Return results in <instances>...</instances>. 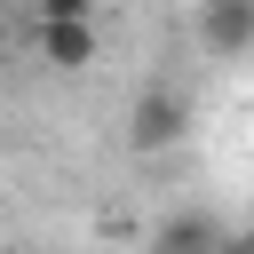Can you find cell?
<instances>
[{"label":"cell","instance_id":"6da1fadb","mask_svg":"<svg viewBox=\"0 0 254 254\" xmlns=\"http://www.w3.org/2000/svg\"><path fill=\"white\" fill-rule=\"evenodd\" d=\"M190 127H198V103H190V87H175V79H151V87L127 103V151H135V159H159V151L190 143Z\"/></svg>","mask_w":254,"mask_h":254},{"label":"cell","instance_id":"7a4b0ae2","mask_svg":"<svg viewBox=\"0 0 254 254\" xmlns=\"http://www.w3.org/2000/svg\"><path fill=\"white\" fill-rule=\"evenodd\" d=\"M198 48L206 56H246L254 48V0H198Z\"/></svg>","mask_w":254,"mask_h":254},{"label":"cell","instance_id":"3957f363","mask_svg":"<svg viewBox=\"0 0 254 254\" xmlns=\"http://www.w3.org/2000/svg\"><path fill=\"white\" fill-rule=\"evenodd\" d=\"M143 254H222V222L198 214V206H175V214L143 238Z\"/></svg>","mask_w":254,"mask_h":254},{"label":"cell","instance_id":"277c9868","mask_svg":"<svg viewBox=\"0 0 254 254\" xmlns=\"http://www.w3.org/2000/svg\"><path fill=\"white\" fill-rule=\"evenodd\" d=\"M40 56L56 71H87L95 64V24H40Z\"/></svg>","mask_w":254,"mask_h":254},{"label":"cell","instance_id":"5b68a950","mask_svg":"<svg viewBox=\"0 0 254 254\" xmlns=\"http://www.w3.org/2000/svg\"><path fill=\"white\" fill-rule=\"evenodd\" d=\"M40 8V24H87L95 16V0H32Z\"/></svg>","mask_w":254,"mask_h":254},{"label":"cell","instance_id":"8992f818","mask_svg":"<svg viewBox=\"0 0 254 254\" xmlns=\"http://www.w3.org/2000/svg\"><path fill=\"white\" fill-rule=\"evenodd\" d=\"M222 254H254V230H222Z\"/></svg>","mask_w":254,"mask_h":254}]
</instances>
